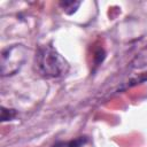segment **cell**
I'll list each match as a JSON object with an SVG mask.
<instances>
[{
  "instance_id": "obj_1",
  "label": "cell",
  "mask_w": 147,
  "mask_h": 147,
  "mask_svg": "<svg viewBox=\"0 0 147 147\" xmlns=\"http://www.w3.org/2000/svg\"><path fill=\"white\" fill-rule=\"evenodd\" d=\"M33 69L37 75L46 79L65 76L70 69L69 62L57 52L52 42L39 45L36 49Z\"/></svg>"
},
{
  "instance_id": "obj_3",
  "label": "cell",
  "mask_w": 147,
  "mask_h": 147,
  "mask_svg": "<svg viewBox=\"0 0 147 147\" xmlns=\"http://www.w3.org/2000/svg\"><path fill=\"white\" fill-rule=\"evenodd\" d=\"M88 141H90V138L88 137L82 136V137H77L75 139H71V140H69L67 142L57 141L52 147H84Z\"/></svg>"
},
{
  "instance_id": "obj_5",
  "label": "cell",
  "mask_w": 147,
  "mask_h": 147,
  "mask_svg": "<svg viewBox=\"0 0 147 147\" xmlns=\"http://www.w3.org/2000/svg\"><path fill=\"white\" fill-rule=\"evenodd\" d=\"M17 115V110L13 109V108H6V107H1V122H8L11 121L16 117Z\"/></svg>"
},
{
  "instance_id": "obj_2",
  "label": "cell",
  "mask_w": 147,
  "mask_h": 147,
  "mask_svg": "<svg viewBox=\"0 0 147 147\" xmlns=\"http://www.w3.org/2000/svg\"><path fill=\"white\" fill-rule=\"evenodd\" d=\"M28 59V48L23 44L8 45L1 51V76L10 77L16 75Z\"/></svg>"
},
{
  "instance_id": "obj_4",
  "label": "cell",
  "mask_w": 147,
  "mask_h": 147,
  "mask_svg": "<svg viewBox=\"0 0 147 147\" xmlns=\"http://www.w3.org/2000/svg\"><path fill=\"white\" fill-rule=\"evenodd\" d=\"M80 5H82V1H75V0H64L59 2V6L67 15L75 14L77 9L80 7Z\"/></svg>"
},
{
  "instance_id": "obj_6",
  "label": "cell",
  "mask_w": 147,
  "mask_h": 147,
  "mask_svg": "<svg viewBox=\"0 0 147 147\" xmlns=\"http://www.w3.org/2000/svg\"><path fill=\"white\" fill-rule=\"evenodd\" d=\"M142 82H147V71H146V72H142V74H138V76H137V77H134V78L130 79V80L127 82V84H125L124 88L131 87V86L137 85V84L142 83Z\"/></svg>"
}]
</instances>
